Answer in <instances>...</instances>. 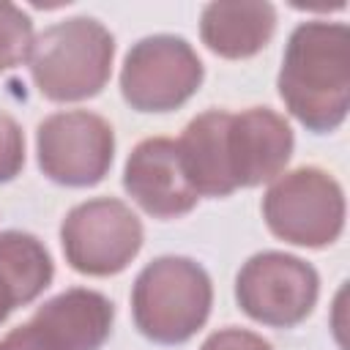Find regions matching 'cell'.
Instances as JSON below:
<instances>
[{"label":"cell","instance_id":"1","mask_svg":"<svg viewBox=\"0 0 350 350\" xmlns=\"http://www.w3.org/2000/svg\"><path fill=\"white\" fill-rule=\"evenodd\" d=\"M284 109L309 131H336L350 109V30L345 22L306 19L284 44L279 77Z\"/></svg>","mask_w":350,"mask_h":350},{"label":"cell","instance_id":"2","mask_svg":"<svg viewBox=\"0 0 350 350\" xmlns=\"http://www.w3.org/2000/svg\"><path fill=\"white\" fill-rule=\"evenodd\" d=\"M112 60L115 36L93 16H71L36 36L27 68L44 98L74 104L107 88Z\"/></svg>","mask_w":350,"mask_h":350},{"label":"cell","instance_id":"3","mask_svg":"<svg viewBox=\"0 0 350 350\" xmlns=\"http://www.w3.org/2000/svg\"><path fill=\"white\" fill-rule=\"evenodd\" d=\"M211 306V276L191 257H156L137 273L131 287L134 325L156 345L189 342L208 323Z\"/></svg>","mask_w":350,"mask_h":350},{"label":"cell","instance_id":"4","mask_svg":"<svg viewBox=\"0 0 350 350\" xmlns=\"http://www.w3.org/2000/svg\"><path fill=\"white\" fill-rule=\"evenodd\" d=\"M345 191L320 167H295L271 180L262 197L268 230L293 246L325 249L345 230Z\"/></svg>","mask_w":350,"mask_h":350},{"label":"cell","instance_id":"5","mask_svg":"<svg viewBox=\"0 0 350 350\" xmlns=\"http://www.w3.org/2000/svg\"><path fill=\"white\" fill-rule=\"evenodd\" d=\"M205 66L197 49L172 33L139 38L123 57L120 96L137 112H172L202 85Z\"/></svg>","mask_w":350,"mask_h":350},{"label":"cell","instance_id":"6","mask_svg":"<svg viewBox=\"0 0 350 350\" xmlns=\"http://www.w3.org/2000/svg\"><path fill=\"white\" fill-rule=\"evenodd\" d=\"M145 230L139 216L115 197L74 205L60 224L66 262L82 276H115L139 254Z\"/></svg>","mask_w":350,"mask_h":350},{"label":"cell","instance_id":"7","mask_svg":"<svg viewBox=\"0 0 350 350\" xmlns=\"http://www.w3.org/2000/svg\"><path fill=\"white\" fill-rule=\"evenodd\" d=\"M320 295L314 265L287 252H257L235 276V301L246 317L268 328L304 323Z\"/></svg>","mask_w":350,"mask_h":350},{"label":"cell","instance_id":"8","mask_svg":"<svg viewBox=\"0 0 350 350\" xmlns=\"http://www.w3.org/2000/svg\"><path fill=\"white\" fill-rule=\"evenodd\" d=\"M38 170L60 186L88 189L107 178L115 159V131L109 120L88 109L46 115L36 129Z\"/></svg>","mask_w":350,"mask_h":350},{"label":"cell","instance_id":"9","mask_svg":"<svg viewBox=\"0 0 350 350\" xmlns=\"http://www.w3.org/2000/svg\"><path fill=\"white\" fill-rule=\"evenodd\" d=\"M295 137L284 115L271 107L230 112L224 131L227 170L238 189H254L279 178L293 156Z\"/></svg>","mask_w":350,"mask_h":350},{"label":"cell","instance_id":"10","mask_svg":"<svg viewBox=\"0 0 350 350\" xmlns=\"http://www.w3.org/2000/svg\"><path fill=\"white\" fill-rule=\"evenodd\" d=\"M123 189L153 219H180L200 200L183 170L178 142L170 137H148L134 145L123 167Z\"/></svg>","mask_w":350,"mask_h":350},{"label":"cell","instance_id":"11","mask_svg":"<svg viewBox=\"0 0 350 350\" xmlns=\"http://www.w3.org/2000/svg\"><path fill=\"white\" fill-rule=\"evenodd\" d=\"M55 350H101L112 334L115 304L88 287H71L44 301L27 320Z\"/></svg>","mask_w":350,"mask_h":350},{"label":"cell","instance_id":"12","mask_svg":"<svg viewBox=\"0 0 350 350\" xmlns=\"http://www.w3.org/2000/svg\"><path fill=\"white\" fill-rule=\"evenodd\" d=\"M276 33V8L262 0L208 3L200 14L202 44L224 60H246L268 46Z\"/></svg>","mask_w":350,"mask_h":350},{"label":"cell","instance_id":"13","mask_svg":"<svg viewBox=\"0 0 350 350\" xmlns=\"http://www.w3.org/2000/svg\"><path fill=\"white\" fill-rule=\"evenodd\" d=\"M227 118V109L200 112L186 123L180 139H175L189 183L200 197H230L235 191L224 156Z\"/></svg>","mask_w":350,"mask_h":350},{"label":"cell","instance_id":"14","mask_svg":"<svg viewBox=\"0 0 350 350\" xmlns=\"http://www.w3.org/2000/svg\"><path fill=\"white\" fill-rule=\"evenodd\" d=\"M55 276L52 257L46 246L22 230L0 232V279L11 290L16 306L33 304Z\"/></svg>","mask_w":350,"mask_h":350},{"label":"cell","instance_id":"15","mask_svg":"<svg viewBox=\"0 0 350 350\" xmlns=\"http://www.w3.org/2000/svg\"><path fill=\"white\" fill-rule=\"evenodd\" d=\"M33 19L19 5L0 0V74L16 68L33 49Z\"/></svg>","mask_w":350,"mask_h":350},{"label":"cell","instance_id":"16","mask_svg":"<svg viewBox=\"0 0 350 350\" xmlns=\"http://www.w3.org/2000/svg\"><path fill=\"white\" fill-rule=\"evenodd\" d=\"M25 167V134L22 126L0 109V183L14 180Z\"/></svg>","mask_w":350,"mask_h":350},{"label":"cell","instance_id":"17","mask_svg":"<svg viewBox=\"0 0 350 350\" xmlns=\"http://www.w3.org/2000/svg\"><path fill=\"white\" fill-rule=\"evenodd\" d=\"M200 350H273L268 339H262L260 334L254 331H246V328H238V325H227V328H219L213 331Z\"/></svg>","mask_w":350,"mask_h":350},{"label":"cell","instance_id":"18","mask_svg":"<svg viewBox=\"0 0 350 350\" xmlns=\"http://www.w3.org/2000/svg\"><path fill=\"white\" fill-rule=\"evenodd\" d=\"M0 350H55V347L46 339H41L30 323H22L0 339Z\"/></svg>","mask_w":350,"mask_h":350},{"label":"cell","instance_id":"19","mask_svg":"<svg viewBox=\"0 0 350 350\" xmlns=\"http://www.w3.org/2000/svg\"><path fill=\"white\" fill-rule=\"evenodd\" d=\"M16 309V301H14V295H11V290L3 284V279H0V325L8 320V314Z\"/></svg>","mask_w":350,"mask_h":350}]
</instances>
